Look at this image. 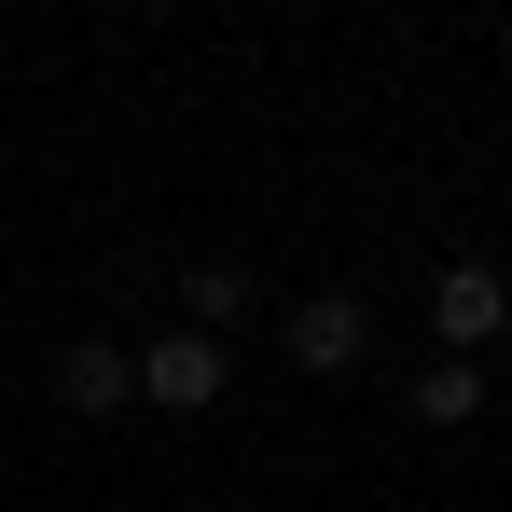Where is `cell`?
Listing matches in <instances>:
<instances>
[{
    "mask_svg": "<svg viewBox=\"0 0 512 512\" xmlns=\"http://www.w3.org/2000/svg\"><path fill=\"white\" fill-rule=\"evenodd\" d=\"M360 333H374V319H360L346 291H305V305H291V360H305V374H346Z\"/></svg>",
    "mask_w": 512,
    "mask_h": 512,
    "instance_id": "4",
    "label": "cell"
},
{
    "mask_svg": "<svg viewBox=\"0 0 512 512\" xmlns=\"http://www.w3.org/2000/svg\"><path fill=\"white\" fill-rule=\"evenodd\" d=\"M180 305H194V333H222V319L250 305V263H194V277H180Z\"/></svg>",
    "mask_w": 512,
    "mask_h": 512,
    "instance_id": "6",
    "label": "cell"
},
{
    "mask_svg": "<svg viewBox=\"0 0 512 512\" xmlns=\"http://www.w3.org/2000/svg\"><path fill=\"white\" fill-rule=\"evenodd\" d=\"M416 416L429 429H471V416H485V374H471V360H429V374H416Z\"/></svg>",
    "mask_w": 512,
    "mask_h": 512,
    "instance_id": "5",
    "label": "cell"
},
{
    "mask_svg": "<svg viewBox=\"0 0 512 512\" xmlns=\"http://www.w3.org/2000/svg\"><path fill=\"white\" fill-rule=\"evenodd\" d=\"M56 402H70V416H125V402H139V360L111 333H70L56 346Z\"/></svg>",
    "mask_w": 512,
    "mask_h": 512,
    "instance_id": "3",
    "label": "cell"
},
{
    "mask_svg": "<svg viewBox=\"0 0 512 512\" xmlns=\"http://www.w3.org/2000/svg\"><path fill=\"white\" fill-rule=\"evenodd\" d=\"M222 374H236L222 333H153V346H139V402H167V416H208V402H222Z\"/></svg>",
    "mask_w": 512,
    "mask_h": 512,
    "instance_id": "2",
    "label": "cell"
},
{
    "mask_svg": "<svg viewBox=\"0 0 512 512\" xmlns=\"http://www.w3.org/2000/svg\"><path fill=\"white\" fill-rule=\"evenodd\" d=\"M429 333H443V360H485V346L512 333V277L499 263H443V277H429Z\"/></svg>",
    "mask_w": 512,
    "mask_h": 512,
    "instance_id": "1",
    "label": "cell"
}]
</instances>
